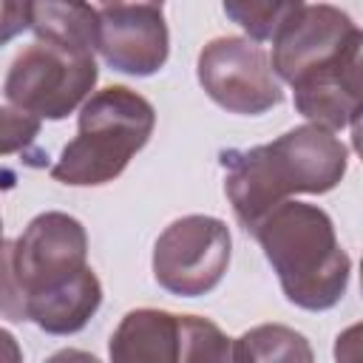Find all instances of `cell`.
Here are the masks:
<instances>
[{
	"label": "cell",
	"instance_id": "1",
	"mask_svg": "<svg viewBox=\"0 0 363 363\" xmlns=\"http://www.w3.org/2000/svg\"><path fill=\"white\" fill-rule=\"evenodd\" d=\"M289 303L306 312L332 309L349 286L352 258L318 204L286 199L252 233Z\"/></svg>",
	"mask_w": 363,
	"mask_h": 363
},
{
	"label": "cell",
	"instance_id": "2",
	"mask_svg": "<svg viewBox=\"0 0 363 363\" xmlns=\"http://www.w3.org/2000/svg\"><path fill=\"white\" fill-rule=\"evenodd\" d=\"M153 125L156 111L142 94L125 85L102 88L85 99L77 136L62 147L51 176L71 187L108 184L147 145Z\"/></svg>",
	"mask_w": 363,
	"mask_h": 363
},
{
	"label": "cell",
	"instance_id": "9",
	"mask_svg": "<svg viewBox=\"0 0 363 363\" xmlns=\"http://www.w3.org/2000/svg\"><path fill=\"white\" fill-rule=\"evenodd\" d=\"M96 51L128 77H150L164 68L170 34L162 3H111L99 6Z\"/></svg>",
	"mask_w": 363,
	"mask_h": 363
},
{
	"label": "cell",
	"instance_id": "19",
	"mask_svg": "<svg viewBox=\"0 0 363 363\" xmlns=\"http://www.w3.org/2000/svg\"><path fill=\"white\" fill-rule=\"evenodd\" d=\"M28 28V3L0 0V45L14 40Z\"/></svg>",
	"mask_w": 363,
	"mask_h": 363
},
{
	"label": "cell",
	"instance_id": "15",
	"mask_svg": "<svg viewBox=\"0 0 363 363\" xmlns=\"http://www.w3.org/2000/svg\"><path fill=\"white\" fill-rule=\"evenodd\" d=\"M179 363H247L241 340L224 335L210 318L182 315Z\"/></svg>",
	"mask_w": 363,
	"mask_h": 363
},
{
	"label": "cell",
	"instance_id": "6",
	"mask_svg": "<svg viewBox=\"0 0 363 363\" xmlns=\"http://www.w3.org/2000/svg\"><path fill=\"white\" fill-rule=\"evenodd\" d=\"M363 48V31L337 6L301 3L295 17L272 40V74L289 85L340 62L352 51Z\"/></svg>",
	"mask_w": 363,
	"mask_h": 363
},
{
	"label": "cell",
	"instance_id": "3",
	"mask_svg": "<svg viewBox=\"0 0 363 363\" xmlns=\"http://www.w3.org/2000/svg\"><path fill=\"white\" fill-rule=\"evenodd\" d=\"M96 77L99 68L94 54L34 40L11 60L3 94L11 108L57 122L91 96Z\"/></svg>",
	"mask_w": 363,
	"mask_h": 363
},
{
	"label": "cell",
	"instance_id": "16",
	"mask_svg": "<svg viewBox=\"0 0 363 363\" xmlns=\"http://www.w3.org/2000/svg\"><path fill=\"white\" fill-rule=\"evenodd\" d=\"M301 9V0H227L224 14L238 23L252 43H272L281 28L295 17ZM247 37V40H250Z\"/></svg>",
	"mask_w": 363,
	"mask_h": 363
},
{
	"label": "cell",
	"instance_id": "11",
	"mask_svg": "<svg viewBox=\"0 0 363 363\" xmlns=\"http://www.w3.org/2000/svg\"><path fill=\"white\" fill-rule=\"evenodd\" d=\"M111 363H179L182 315L164 309H130L111 335Z\"/></svg>",
	"mask_w": 363,
	"mask_h": 363
},
{
	"label": "cell",
	"instance_id": "21",
	"mask_svg": "<svg viewBox=\"0 0 363 363\" xmlns=\"http://www.w3.org/2000/svg\"><path fill=\"white\" fill-rule=\"evenodd\" d=\"M45 363H99V357L85 352V349H60Z\"/></svg>",
	"mask_w": 363,
	"mask_h": 363
},
{
	"label": "cell",
	"instance_id": "20",
	"mask_svg": "<svg viewBox=\"0 0 363 363\" xmlns=\"http://www.w3.org/2000/svg\"><path fill=\"white\" fill-rule=\"evenodd\" d=\"M0 363H23V349L9 329H0Z\"/></svg>",
	"mask_w": 363,
	"mask_h": 363
},
{
	"label": "cell",
	"instance_id": "12",
	"mask_svg": "<svg viewBox=\"0 0 363 363\" xmlns=\"http://www.w3.org/2000/svg\"><path fill=\"white\" fill-rule=\"evenodd\" d=\"M102 306V284L91 267L79 269L68 281L37 292L28 301V320H34L48 335H74L88 326V320Z\"/></svg>",
	"mask_w": 363,
	"mask_h": 363
},
{
	"label": "cell",
	"instance_id": "22",
	"mask_svg": "<svg viewBox=\"0 0 363 363\" xmlns=\"http://www.w3.org/2000/svg\"><path fill=\"white\" fill-rule=\"evenodd\" d=\"M0 244H3V218H0Z\"/></svg>",
	"mask_w": 363,
	"mask_h": 363
},
{
	"label": "cell",
	"instance_id": "14",
	"mask_svg": "<svg viewBox=\"0 0 363 363\" xmlns=\"http://www.w3.org/2000/svg\"><path fill=\"white\" fill-rule=\"evenodd\" d=\"M238 340L247 363H315L309 340L284 323L252 326Z\"/></svg>",
	"mask_w": 363,
	"mask_h": 363
},
{
	"label": "cell",
	"instance_id": "10",
	"mask_svg": "<svg viewBox=\"0 0 363 363\" xmlns=\"http://www.w3.org/2000/svg\"><path fill=\"white\" fill-rule=\"evenodd\" d=\"M295 88V111L323 130H343L357 122L363 105L360 85V51H352L340 62L301 79Z\"/></svg>",
	"mask_w": 363,
	"mask_h": 363
},
{
	"label": "cell",
	"instance_id": "8",
	"mask_svg": "<svg viewBox=\"0 0 363 363\" xmlns=\"http://www.w3.org/2000/svg\"><path fill=\"white\" fill-rule=\"evenodd\" d=\"M11 261L31 301L37 292L51 289L88 267L85 227L60 210L40 213L11 241Z\"/></svg>",
	"mask_w": 363,
	"mask_h": 363
},
{
	"label": "cell",
	"instance_id": "17",
	"mask_svg": "<svg viewBox=\"0 0 363 363\" xmlns=\"http://www.w3.org/2000/svg\"><path fill=\"white\" fill-rule=\"evenodd\" d=\"M0 315L14 323L28 320V295L14 272L11 241H6V238L0 244Z\"/></svg>",
	"mask_w": 363,
	"mask_h": 363
},
{
	"label": "cell",
	"instance_id": "5",
	"mask_svg": "<svg viewBox=\"0 0 363 363\" xmlns=\"http://www.w3.org/2000/svg\"><path fill=\"white\" fill-rule=\"evenodd\" d=\"M196 74L204 94L230 113L258 116L284 102L269 54L247 37L210 40L199 54Z\"/></svg>",
	"mask_w": 363,
	"mask_h": 363
},
{
	"label": "cell",
	"instance_id": "4",
	"mask_svg": "<svg viewBox=\"0 0 363 363\" xmlns=\"http://www.w3.org/2000/svg\"><path fill=\"white\" fill-rule=\"evenodd\" d=\"M233 235L216 216H182L156 238L153 278L179 298H199L216 289L230 267Z\"/></svg>",
	"mask_w": 363,
	"mask_h": 363
},
{
	"label": "cell",
	"instance_id": "7",
	"mask_svg": "<svg viewBox=\"0 0 363 363\" xmlns=\"http://www.w3.org/2000/svg\"><path fill=\"white\" fill-rule=\"evenodd\" d=\"M221 167L233 213L250 235L292 193H303L301 173L281 139L247 150H221Z\"/></svg>",
	"mask_w": 363,
	"mask_h": 363
},
{
	"label": "cell",
	"instance_id": "13",
	"mask_svg": "<svg viewBox=\"0 0 363 363\" xmlns=\"http://www.w3.org/2000/svg\"><path fill=\"white\" fill-rule=\"evenodd\" d=\"M28 28L43 43L94 54L99 14L88 3H28Z\"/></svg>",
	"mask_w": 363,
	"mask_h": 363
},
{
	"label": "cell",
	"instance_id": "18",
	"mask_svg": "<svg viewBox=\"0 0 363 363\" xmlns=\"http://www.w3.org/2000/svg\"><path fill=\"white\" fill-rule=\"evenodd\" d=\"M40 136V119L17 111L11 105H0V156L26 150Z\"/></svg>",
	"mask_w": 363,
	"mask_h": 363
}]
</instances>
